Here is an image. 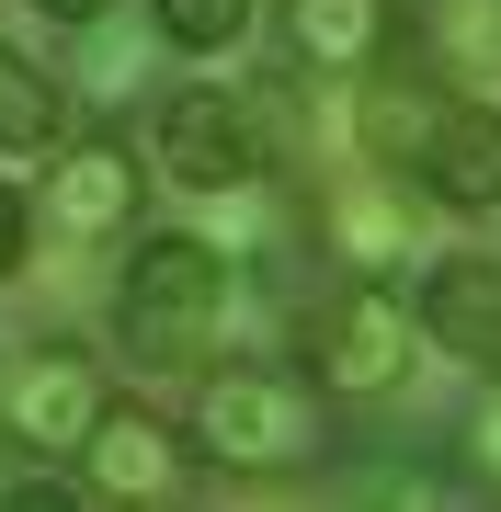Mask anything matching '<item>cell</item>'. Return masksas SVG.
<instances>
[{"label": "cell", "mask_w": 501, "mask_h": 512, "mask_svg": "<svg viewBox=\"0 0 501 512\" xmlns=\"http://www.w3.org/2000/svg\"><path fill=\"white\" fill-rule=\"evenodd\" d=\"M217 330H228V262L217 239H137L126 274H114V342L137 353L149 376H183V365H217Z\"/></svg>", "instance_id": "obj_1"}, {"label": "cell", "mask_w": 501, "mask_h": 512, "mask_svg": "<svg viewBox=\"0 0 501 512\" xmlns=\"http://www.w3.org/2000/svg\"><path fill=\"white\" fill-rule=\"evenodd\" d=\"M194 456L228 467V478H308L331 456V410H319V387L285 376V365H205Z\"/></svg>", "instance_id": "obj_2"}, {"label": "cell", "mask_w": 501, "mask_h": 512, "mask_svg": "<svg viewBox=\"0 0 501 512\" xmlns=\"http://www.w3.org/2000/svg\"><path fill=\"white\" fill-rule=\"evenodd\" d=\"M297 353H308V387L319 399H399L410 387V330H399V296L388 285H342L297 319Z\"/></svg>", "instance_id": "obj_3"}, {"label": "cell", "mask_w": 501, "mask_h": 512, "mask_svg": "<svg viewBox=\"0 0 501 512\" xmlns=\"http://www.w3.org/2000/svg\"><path fill=\"white\" fill-rule=\"evenodd\" d=\"M149 148H160V171L183 194H251L262 183V114L240 103V92H171L160 114H149Z\"/></svg>", "instance_id": "obj_4"}, {"label": "cell", "mask_w": 501, "mask_h": 512, "mask_svg": "<svg viewBox=\"0 0 501 512\" xmlns=\"http://www.w3.org/2000/svg\"><path fill=\"white\" fill-rule=\"evenodd\" d=\"M80 478H92V501H114V512H183L194 433H171L160 410L114 399V410L92 421V444H80Z\"/></svg>", "instance_id": "obj_5"}, {"label": "cell", "mask_w": 501, "mask_h": 512, "mask_svg": "<svg viewBox=\"0 0 501 512\" xmlns=\"http://www.w3.org/2000/svg\"><path fill=\"white\" fill-rule=\"evenodd\" d=\"M103 410H114V376H103V353H80V342H46L35 365L12 376V399H0V433H12L23 456H80Z\"/></svg>", "instance_id": "obj_6"}, {"label": "cell", "mask_w": 501, "mask_h": 512, "mask_svg": "<svg viewBox=\"0 0 501 512\" xmlns=\"http://www.w3.org/2000/svg\"><path fill=\"white\" fill-rule=\"evenodd\" d=\"M137 194H149V171L126 160L114 137H92V148H57V183H46V228L57 239H126L137 228Z\"/></svg>", "instance_id": "obj_7"}, {"label": "cell", "mask_w": 501, "mask_h": 512, "mask_svg": "<svg viewBox=\"0 0 501 512\" xmlns=\"http://www.w3.org/2000/svg\"><path fill=\"white\" fill-rule=\"evenodd\" d=\"M422 330L456 353V365H479L501 387V262L490 251H445L422 274Z\"/></svg>", "instance_id": "obj_8"}, {"label": "cell", "mask_w": 501, "mask_h": 512, "mask_svg": "<svg viewBox=\"0 0 501 512\" xmlns=\"http://www.w3.org/2000/svg\"><path fill=\"white\" fill-rule=\"evenodd\" d=\"M445 114H456L445 80H422V69H365V92H353V137H365L376 171H422L433 137H445Z\"/></svg>", "instance_id": "obj_9"}, {"label": "cell", "mask_w": 501, "mask_h": 512, "mask_svg": "<svg viewBox=\"0 0 501 512\" xmlns=\"http://www.w3.org/2000/svg\"><path fill=\"white\" fill-rule=\"evenodd\" d=\"M388 23L399 0H285V57L308 80H365L388 57Z\"/></svg>", "instance_id": "obj_10"}, {"label": "cell", "mask_w": 501, "mask_h": 512, "mask_svg": "<svg viewBox=\"0 0 501 512\" xmlns=\"http://www.w3.org/2000/svg\"><path fill=\"white\" fill-rule=\"evenodd\" d=\"M433 205H456V217H490L501 205V103H456L445 137H433V160L410 171Z\"/></svg>", "instance_id": "obj_11"}, {"label": "cell", "mask_w": 501, "mask_h": 512, "mask_svg": "<svg viewBox=\"0 0 501 512\" xmlns=\"http://www.w3.org/2000/svg\"><path fill=\"white\" fill-rule=\"evenodd\" d=\"M331 501L342 512H501V501H479L456 467H433V456H353Z\"/></svg>", "instance_id": "obj_12"}, {"label": "cell", "mask_w": 501, "mask_h": 512, "mask_svg": "<svg viewBox=\"0 0 501 512\" xmlns=\"http://www.w3.org/2000/svg\"><path fill=\"white\" fill-rule=\"evenodd\" d=\"M0 148H69V92L23 46H0Z\"/></svg>", "instance_id": "obj_13"}, {"label": "cell", "mask_w": 501, "mask_h": 512, "mask_svg": "<svg viewBox=\"0 0 501 512\" xmlns=\"http://www.w3.org/2000/svg\"><path fill=\"white\" fill-rule=\"evenodd\" d=\"M319 217H331V251H342V262H388V251H410V239H422V228H410V205H399V194H376V183L331 194Z\"/></svg>", "instance_id": "obj_14"}, {"label": "cell", "mask_w": 501, "mask_h": 512, "mask_svg": "<svg viewBox=\"0 0 501 512\" xmlns=\"http://www.w3.org/2000/svg\"><path fill=\"white\" fill-rule=\"evenodd\" d=\"M160 35L194 46V57H228V46L251 35V0H160Z\"/></svg>", "instance_id": "obj_15"}, {"label": "cell", "mask_w": 501, "mask_h": 512, "mask_svg": "<svg viewBox=\"0 0 501 512\" xmlns=\"http://www.w3.org/2000/svg\"><path fill=\"white\" fill-rule=\"evenodd\" d=\"M23 239H35V205H23L12 183H0V285L23 274Z\"/></svg>", "instance_id": "obj_16"}, {"label": "cell", "mask_w": 501, "mask_h": 512, "mask_svg": "<svg viewBox=\"0 0 501 512\" xmlns=\"http://www.w3.org/2000/svg\"><path fill=\"white\" fill-rule=\"evenodd\" d=\"M0 512H92V501H69V490H46V478H12V490H0Z\"/></svg>", "instance_id": "obj_17"}, {"label": "cell", "mask_w": 501, "mask_h": 512, "mask_svg": "<svg viewBox=\"0 0 501 512\" xmlns=\"http://www.w3.org/2000/svg\"><path fill=\"white\" fill-rule=\"evenodd\" d=\"M23 12H46V23H103L114 0H23Z\"/></svg>", "instance_id": "obj_18"}]
</instances>
